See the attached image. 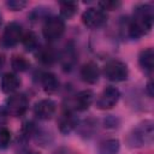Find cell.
<instances>
[{"mask_svg":"<svg viewBox=\"0 0 154 154\" xmlns=\"http://www.w3.org/2000/svg\"><path fill=\"white\" fill-rule=\"evenodd\" d=\"M103 75L112 82H123L128 78V66L119 60H111L103 67Z\"/></svg>","mask_w":154,"mask_h":154,"instance_id":"4","label":"cell"},{"mask_svg":"<svg viewBox=\"0 0 154 154\" xmlns=\"http://www.w3.org/2000/svg\"><path fill=\"white\" fill-rule=\"evenodd\" d=\"M138 64L146 72H152L154 67V51L153 48L143 49L138 55Z\"/></svg>","mask_w":154,"mask_h":154,"instance_id":"14","label":"cell"},{"mask_svg":"<svg viewBox=\"0 0 154 154\" xmlns=\"http://www.w3.org/2000/svg\"><path fill=\"white\" fill-rule=\"evenodd\" d=\"M36 57H37V60H40L42 64H46V65H51L57 60V55H55L54 51L51 47L40 48L37 54H36Z\"/></svg>","mask_w":154,"mask_h":154,"instance_id":"17","label":"cell"},{"mask_svg":"<svg viewBox=\"0 0 154 154\" xmlns=\"http://www.w3.org/2000/svg\"><path fill=\"white\" fill-rule=\"evenodd\" d=\"M153 123L150 120H146L132 130L129 135L128 142L132 147H141L143 144H150L153 142Z\"/></svg>","mask_w":154,"mask_h":154,"instance_id":"2","label":"cell"},{"mask_svg":"<svg viewBox=\"0 0 154 154\" xmlns=\"http://www.w3.org/2000/svg\"><path fill=\"white\" fill-rule=\"evenodd\" d=\"M11 65H12V69L17 72H24L29 69L30 66V63L26 58H24L23 55H14L11 60Z\"/></svg>","mask_w":154,"mask_h":154,"instance_id":"20","label":"cell"},{"mask_svg":"<svg viewBox=\"0 0 154 154\" xmlns=\"http://www.w3.org/2000/svg\"><path fill=\"white\" fill-rule=\"evenodd\" d=\"M41 84L43 87V90L48 94L55 93L59 89V79L55 77L54 73L45 72L41 75Z\"/></svg>","mask_w":154,"mask_h":154,"instance_id":"15","label":"cell"},{"mask_svg":"<svg viewBox=\"0 0 154 154\" xmlns=\"http://www.w3.org/2000/svg\"><path fill=\"white\" fill-rule=\"evenodd\" d=\"M154 11L152 5L141 4L135 7L134 17L128 26V34L131 38H140L146 35L153 26Z\"/></svg>","mask_w":154,"mask_h":154,"instance_id":"1","label":"cell"},{"mask_svg":"<svg viewBox=\"0 0 154 154\" xmlns=\"http://www.w3.org/2000/svg\"><path fill=\"white\" fill-rule=\"evenodd\" d=\"M94 101V94L91 90H82L75 97V107L77 111L83 112L87 111Z\"/></svg>","mask_w":154,"mask_h":154,"instance_id":"12","label":"cell"},{"mask_svg":"<svg viewBox=\"0 0 154 154\" xmlns=\"http://www.w3.org/2000/svg\"><path fill=\"white\" fill-rule=\"evenodd\" d=\"M34 154H36V153H34Z\"/></svg>","mask_w":154,"mask_h":154,"instance_id":"27","label":"cell"},{"mask_svg":"<svg viewBox=\"0 0 154 154\" xmlns=\"http://www.w3.org/2000/svg\"><path fill=\"white\" fill-rule=\"evenodd\" d=\"M119 97L120 93L116 87H107L99 96L96 101V107L99 109H111L116 106Z\"/></svg>","mask_w":154,"mask_h":154,"instance_id":"8","label":"cell"},{"mask_svg":"<svg viewBox=\"0 0 154 154\" xmlns=\"http://www.w3.org/2000/svg\"><path fill=\"white\" fill-rule=\"evenodd\" d=\"M120 5H122L120 1H114V0H106V1H100V2H99L100 10H102L103 12H105V11H113V10H117Z\"/></svg>","mask_w":154,"mask_h":154,"instance_id":"21","label":"cell"},{"mask_svg":"<svg viewBox=\"0 0 154 154\" xmlns=\"http://www.w3.org/2000/svg\"><path fill=\"white\" fill-rule=\"evenodd\" d=\"M22 37H23L22 26L16 22H11L5 26L0 43L4 48H11L14 47L22 40Z\"/></svg>","mask_w":154,"mask_h":154,"instance_id":"5","label":"cell"},{"mask_svg":"<svg viewBox=\"0 0 154 154\" xmlns=\"http://www.w3.org/2000/svg\"><path fill=\"white\" fill-rule=\"evenodd\" d=\"M147 93H148V95L150 96V97H153V95H154V93H153V83H152V81H149L148 83H147Z\"/></svg>","mask_w":154,"mask_h":154,"instance_id":"25","label":"cell"},{"mask_svg":"<svg viewBox=\"0 0 154 154\" xmlns=\"http://www.w3.org/2000/svg\"><path fill=\"white\" fill-rule=\"evenodd\" d=\"M22 42H23L25 49L29 52H32L38 48V40L34 31H28L26 34H24L22 37Z\"/></svg>","mask_w":154,"mask_h":154,"instance_id":"18","label":"cell"},{"mask_svg":"<svg viewBox=\"0 0 154 154\" xmlns=\"http://www.w3.org/2000/svg\"><path fill=\"white\" fill-rule=\"evenodd\" d=\"M28 99L23 94H14L10 96L6 101V112L13 117L23 116L28 109Z\"/></svg>","mask_w":154,"mask_h":154,"instance_id":"6","label":"cell"},{"mask_svg":"<svg viewBox=\"0 0 154 154\" xmlns=\"http://www.w3.org/2000/svg\"><path fill=\"white\" fill-rule=\"evenodd\" d=\"M117 125H118V119L117 118L108 117V118L105 119V128H112V129H114V128H117Z\"/></svg>","mask_w":154,"mask_h":154,"instance_id":"24","label":"cell"},{"mask_svg":"<svg viewBox=\"0 0 154 154\" xmlns=\"http://www.w3.org/2000/svg\"><path fill=\"white\" fill-rule=\"evenodd\" d=\"M58 126L59 131L64 135H67L72 130H75L78 126V120L75 113L71 111H65L64 113H61V116L58 119Z\"/></svg>","mask_w":154,"mask_h":154,"instance_id":"10","label":"cell"},{"mask_svg":"<svg viewBox=\"0 0 154 154\" xmlns=\"http://www.w3.org/2000/svg\"><path fill=\"white\" fill-rule=\"evenodd\" d=\"M65 31V23L59 17H49L46 19L43 26H42V34L43 37L49 41H57L59 40Z\"/></svg>","mask_w":154,"mask_h":154,"instance_id":"3","label":"cell"},{"mask_svg":"<svg viewBox=\"0 0 154 154\" xmlns=\"http://www.w3.org/2000/svg\"><path fill=\"white\" fill-rule=\"evenodd\" d=\"M1 23H2V16H1V13H0V25H1Z\"/></svg>","mask_w":154,"mask_h":154,"instance_id":"26","label":"cell"},{"mask_svg":"<svg viewBox=\"0 0 154 154\" xmlns=\"http://www.w3.org/2000/svg\"><path fill=\"white\" fill-rule=\"evenodd\" d=\"M120 148L119 140L117 138H108L103 141L99 147V154H118Z\"/></svg>","mask_w":154,"mask_h":154,"instance_id":"16","label":"cell"},{"mask_svg":"<svg viewBox=\"0 0 154 154\" xmlns=\"http://www.w3.org/2000/svg\"><path fill=\"white\" fill-rule=\"evenodd\" d=\"M57 106L55 102L51 99H42L40 101H37L34 106V113L38 119L42 120H48L51 119L54 113H55Z\"/></svg>","mask_w":154,"mask_h":154,"instance_id":"9","label":"cell"},{"mask_svg":"<svg viewBox=\"0 0 154 154\" xmlns=\"http://www.w3.org/2000/svg\"><path fill=\"white\" fill-rule=\"evenodd\" d=\"M6 6L11 11H20L26 6V1H24V0H8L6 2Z\"/></svg>","mask_w":154,"mask_h":154,"instance_id":"23","label":"cell"},{"mask_svg":"<svg viewBox=\"0 0 154 154\" xmlns=\"http://www.w3.org/2000/svg\"><path fill=\"white\" fill-rule=\"evenodd\" d=\"M19 84H20V81L14 73L7 72L1 78V90L6 94L14 93L19 88Z\"/></svg>","mask_w":154,"mask_h":154,"instance_id":"13","label":"cell"},{"mask_svg":"<svg viewBox=\"0 0 154 154\" xmlns=\"http://www.w3.org/2000/svg\"><path fill=\"white\" fill-rule=\"evenodd\" d=\"M11 141V132L6 128H0V147L5 148Z\"/></svg>","mask_w":154,"mask_h":154,"instance_id":"22","label":"cell"},{"mask_svg":"<svg viewBox=\"0 0 154 154\" xmlns=\"http://www.w3.org/2000/svg\"><path fill=\"white\" fill-rule=\"evenodd\" d=\"M77 11V2L75 1H63L60 2V14L65 19H70L75 16Z\"/></svg>","mask_w":154,"mask_h":154,"instance_id":"19","label":"cell"},{"mask_svg":"<svg viewBox=\"0 0 154 154\" xmlns=\"http://www.w3.org/2000/svg\"><path fill=\"white\" fill-rule=\"evenodd\" d=\"M81 77L85 83L95 84L99 81V77H100L99 66L93 61H89V63L84 64L81 69Z\"/></svg>","mask_w":154,"mask_h":154,"instance_id":"11","label":"cell"},{"mask_svg":"<svg viewBox=\"0 0 154 154\" xmlns=\"http://www.w3.org/2000/svg\"><path fill=\"white\" fill-rule=\"evenodd\" d=\"M107 20V16L106 13L100 10V8H95V7H90L87 8L83 14H82V22L85 26L90 28V29H96L100 28L101 25H103Z\"/></svg>","mask_w":154,"mask_h":154,"instance_id":"7","label":"cell"}]
</instances>
